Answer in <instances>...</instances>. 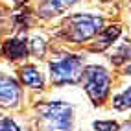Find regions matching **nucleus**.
I'll use <instances>...</instances> for the list:
<instances>
[{
	"label": "nucleus",
	"instance_id": "nucleus-4",
	"mask_svg": "<svg viewBox=\"0 0 131 131\" xmlns=\"http://www.w3.org/2000/svg\"><path fill=\"white\" fill-rule=\"evenodd\" d=\"M81 81L92 103L100 105V103L105 102L111 91V76L103 67H98V65L87 67L81 74Z\"/></svg>",
	"mask_w": 131,
	"mask_h": 131
},
{
	"label": "nucleus",
	"instance_id": "nucleus-7",
	"mask_svg": "<svg viewBox=\"0 0 131 131\" xmlns=\"http://www.w3.org/2000/svg\"><path fill=\"white\" fill-rule=\"evenodd\" d=\"M118 35H120V26H118V24L109 26V28H103L98 35H96L94 45L91 46V50H92V52H102V50L109 48L113 42L118 39Z\"/></svg>",
	"mask_w": 131,
	"mask_h": 131
},
{
	"label": "nucleus",
	"instance_id": "nucleus-1",
	"mask_svg": "<svg viewBox=\"0 0 131 131\" xmlns=\"http://www.w3.org/2000/svg\"><path fill=\"white\" fill-rule=\"evenodd\" d=\"M37 118L46 131H72V107L65 102L37 105Z\"/></svg>",
	"mask_w": 131,
	"mask_h": 131
},
{
	"label": "nucleus",
	"instance_id": "nucleus-5",
	"mask_svg": "<svg viewBox=\"0 0 131 131\" xmlns=\"http://www.w3.org/2000/svg\"><path fill=\"white\" fill-rule=\"evenodd\" d=\"M20 85L11 76L0 74V107H17L20 102Z\"/></svg>",
	"mask_w": 131,
	"mask_h": 131
},
{
	"label": "nucleus",
	"instance_id": "nucleus-3",
	"mask_svg": "<svg viewBox=\"0 0 131 131\" xmlns=\"http://www.w3.org/2000/svg\"><path fill=\"white\" fill-rule=\"evenodd\" d=\"M83 74V59L74 54H61L50 61V78L56 85L78 83Z\"/></svg>",
	"mask_w": 131,
	"mask_h": 131
},
{
	"label": "nucleus",
	"instance_id": "nucleus-2",
	"mask_svg": "<svg viewBox=\"0 0 131 131\" xmlns=\"http://www.w3.org/2000/svg\"><path fill=\"white\" fill-rule=\"evenodd\" d=\"M103 19L98 15L80 13L68 17L63 24V35L72 42H85L103 30Z\"/></svg>",
	"mask_w": 131,
	"mask_h": 131
},
{
	"label": "nucleus",
	"instance_id": "nucleus-11",
	"mask_svg": "<svg viewBox=\"0 0 131 131\" xmlns=\"http://www.w3.org/2000/svg\"><path fill=\"white\" fill-rule=\"evenodd\" d=\"M28 46H30V52L33 56H37V57H42L45 56V52H46V42L42 37L35 35V37H31V41L28 42Z\"/></svg>",
	"mask_w": 131,
	"mask_h": 131
},
{
	"label": "nucleus",
	"instance_id": "nucleus-9",
	"mask_svg": "<svg viewBox=\"0 0 131 131\" xmlns=\"http://www.w3.org/2000/svg\"><path fill=\"white\" fill-rule=\"evenodd\" d=\"M20 80L26 87H30V89H42L45 87V80H42V74L39 72L37 67L33 65H24L20 70Z\"/></svg>",
	"mask_w": 131,
	"mask_h": 131
},
{
	"label": "nucleus",
	"instance_id": "nucleus-16",
	"mask_svg": "<svg viewBox=\"0 0 131 131\" xmlns=\"http://www.w3.org/2000/svg\"><path fill=\"white\" fill-rule=\"evenodd\" d=\"M13 2H24V0H13Z\"/></svg>",
	"mask_w": 131,
	"mask_h": 131
},
{
	"label": "nucleus",
	"instance_id": "nucleus-10",
	"mask_svg": "<svg viewBox=\"0 0 131 131\" xmlns=\"http://www.w3.org/2000/svg\"><path fill=\"white\" fill-rule=\"evenodd\" d=\"M113 105H115V109H118V111L131 109V85L127 87L124 92H120L116 98L113 100Z\"/></svg>",
	"mask_w": 131,
	"mask_h": 131
},
{
	"label": "nucleus",
	"instance_id": "nucleus-12",
	"mask_svg": "<svg viewBox=\"0 0 131 131\" xmlns=\"http://www.w3.org/2000/svg\"><path fill=\"white\" fill-rule=\"evenodd\" d=\"M127 59H131V46L129 45H124L122 48H118L111 57V61L115 65H122V63H126Z\"/></svg>",
	"mask_w": 131,
	"mask_h": 131
},
{
	"label": "nucleus",
	"instance_id": "nucleus-15",
	"mask_svg": "<svg viewBox=\"0 0 131 131\" xmlns=\"http://www.w3.org/2000/svg\"><path fill=\"white\" fill-rule=\"evenodd\" d=\"M118 131H131V124H126L124 129H118Z\"/></svg>",
	"mask_w": 131,
	"mask_h": 131
},
{
	"label": "nucleus",
	"instance_id": "nucleus-13",
	"mask_svg": "<svg viewBox=\"0 0 131 131\" xmlns=\"http://www.w3.org/2000/svg\"><path fill=\"white\" fill-rule=\"evenodd\" d=\"M92 127L96 131H118L120 129V126L113 120H98V122L92 124Z\"/></svg>",
	"mask_w": 131,
	"mask_h": 131
},
{
	"label": "nucleus",
	"instance_id": "nucleus-14",
	"mask_svg": "<svg viewBox=\"0 0 131 131\" xmlns=\"http://www.w3.org/2000/svg\"><path fill=\"white\" fill-rule=\"evenodd\" d=\"M0 131H20V127L9 116H0Z\"/></svg>",
	"mask_w": 131,
	"mask_h": 131
},
{
	"label": "nucleus",
	"instance_id": "nucleus-6",
	"mask_svg": "<svg viewBox=\"0 0 131 131\" xmlns=\"http://www.w3.org/2000/svg\"><path fill=\"white\" fill-rule=\"evenodd\" d=\"M2 52L6 54L7 59L17 61V59H22V57L28 56L30 48H28V42H26V39H22V37H13V39H7V41L4 42Z\"/></svg>",
	"mask_w": 131,
	"mask_h": 131
},
{
	"label": "nucleus",
	"instance_id": "nucleus-8",
	"mask_svg": "<svg viewBox=\"0 0 131 131\" xmlns=\"http://www.w3.org/2000/svg\"><path fill=\"white\" fill-rule=\"evenodd\" d=\"M78 2V0H42V4L39 6V15L50 19V17L61 15L67 7H70Z\"/></svg>",
	"mask_w": 131,
	"mask_h": 131
}]
</instances>
